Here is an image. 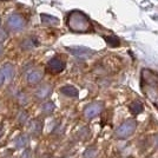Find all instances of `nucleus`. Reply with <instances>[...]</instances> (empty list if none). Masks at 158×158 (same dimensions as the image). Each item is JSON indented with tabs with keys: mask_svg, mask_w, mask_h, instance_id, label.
Wrapping results in <instances>:
<instances>
[{
	"mask_svg": "<svg viewBox=\"0 0 158 158\" xmlns=\"http://www.w3.org/2000/svg\"><path fill=\"white\" fill-rule=\"evenodd\" d=\"M67 26L73 32H87L91 31L92 26L90 19L79 11H73L67 17Z\"/></svg>",
	"mask_w": 158,
	"mask_h": 158,
	"instance_id": "nucleus-1",
	"label": "nucleus"
},
{
	"mask_svg": "<svg viewBox=\"0 0 158 158\" xmlns=\"http://www.w3.org/2000/svg\"><path fill=\"white\" fill-rule=\"evenodd\" d=\"M137 129V122L135 119H127L123 122L114 131V137L117 139H126L132 136Z\"/></svg>",
	"mask_w": 158,
	"mask_h": 158,
	"instance_id": "nucleus-2",
	"label": "nucleus"
},
{
	"mask_svg": "<svg viewBox=\"0 0 158 158\" xmlns=\"http://www.w3.org/2000/svg\"><path fill=\"white\" fill-rule=\"evenodd\" d=\"M7 26L11 31H20L25 26V19L20 14H11L7 19Z\"/></svg>",
	"mask_w": 158,
	"mask_h": 158,
	"instance_id": "nucleus-3",
	"label": "nucleus"
},
{
	"mask_svg": "<svg viewBox=\"0 0 158 158\" xmlns=\"http://www.w3.org/2000/svg\"><path fill=\"white\" fill-rule=\"evenodd\" d=\"M46 67L48 70V72L56 74V73H60L65 69V63L61 59H59V58H52L47 63Z\"/></svg>",
	"mask_w": 158,
	"mask_h": 158,
	"instance_id": "nucleus-4",
	"label": "nucleus"
},
{
	"mask_svg": "<svg viewBox=\"0 0 158 158\" xmlns=\"http://www.w3.org/2000/svg\"><path fill=\"white\" fill-rule=\"evenodd\" d=\"M100 112H102V104L93 103V104H90L89 106H86V109L84 110V116L87 119H92L96 116H98Z\"/></svg>",
	"mask_w": 158,
	"mask_h": 158,
	"instance_id": "nucleus-5",
	"label": "nucleus"
},
{
	"mask_svg": "<svg viewBox=\"0 0 158 158\" xmlns=\"http://www.w3.org/2000/svg\"><path fill=\"white\" fill-rule=\"evenodd\" d=\"M26 79L28 84H37L43 79V71L39 69L38 70H32V71L28 72Z\"/></svg>",
	"mask_w": 158,
	"mask_h": 158,
	"instance_id": "nucleus-6",
	"label": "nucleus"
},
{
	"mask_svg": "<svg viewBox=\"0 0 158 158\" xmlns=\"http://www.w3.org/2000/svg\"><path fill=\"white\" fill-rule=\"evenodd\" d=\"M43 130V123L38 119H33L28 124V132L33 136H38Z\"/></svg>",
	"mask_w": 158,
	"mask_h": 158,
	"instance_id": "nucleus-7",
	"label": "nucleus"
},
{
	"mask_svg": "<svg viewBox=\"0 0 158 158\" xmlns=\"http://www.w3.org/2000/svg\"><path fill=\"white\" fill-rule=\"evenodd\" d=\"M28 143H30L28 136L27 135H20L14 140V148L18 149V150H23L28 145Z\"/></svg>",
	"mask_w": 158,
	"mask_h": 158,
	"instance_id": "nucleus-8",
	"label": "nucleus"
},
{
	"mask_svg": "<svg viewBox=\"0 0 158 158\" xmlns=\"http://www.w3.org/2000/svg\"><path fill=\"white\" fill-rule=\"evenodd\" d=\"M51 86L50 85H43L40 86L39 89L35 91V97L38 99H45L47 98L48 96H50V93H51Z\"/></svg>",
	"mask_w": 158,
	"mask_h": 158,
	"instance_id": "nucleus-9",
	"label": "nucleus"
},
{
	"mask_svg": "<svg viewBox=\"0 0 158 158\" xmlns=\"http://www.w3.org/2000/svg\"><path fill=\"white\" fill-rule=\"evenodd\" d=\"M1 72H2V76L6 80H12L14 77V67L12 64H6V65L2 66L1 69Z\"/></svg>",
	"mask_w": 158,
	"mask_h": 158,
	"instance_id": "nucleus-10",
	"label": "nucleus"
},
{
	"mask_svg": "<svg viewBox=\"0 0 158 158\" xmlns=\"http://www.w3.org/2000/svg\"><path fill=\"white\" fill-rule=\"evenodd\" d=\"M60 92L63 93V94H65V96H67V97H71V98L78 96V90L74 86H71V85L63 86L60 89Z\"/></svg>",
	"mask_w": 158,
	"mask_h": 158,
	"instance_id": "nucleus-11",
	"label": "nucleus"
},
{
	"mask_svg": "<svg viewBox=\"0 0 158 158\" xmlns=\"http://www.w3.org/2000/svg\"><path fill=\"white\" fill-rule=\"evenodd\" d=\"M38 45H39L38 40L35 39V38H33V37L27 38V39L21 41V48H23V50H31V48L38 46Z\"/></svg>",
	"mask_w": 158,
	"mask_h": 158,
	"instance_id": "nucleus-12",
	"label": "nucleus"
},
{
	"mask_svg": "<svg viewBox=\"0 0 158 158\" xmlns=\"http://www.w3.org/2000/svg\"><path fill=\"white\" fill-rule=\"evenodd\" d=\"M41 21L45 24V25H58V19L54 18V17H51V15H47V14H41Z\"/></svg>",
	"mask_w": 158,
	"mask_h": 158,
	"instance_id": "nucleus-13",
	"label": "nucleus"
},
{
	"mask_svg": "<svg viewBox=\"0 0 158 158\" xmlns=\"http://www.w3.org/2000/svg\"><path fill=\"white\" fill-rule=\"evenodd\" d=\"M130 110L133 114H139L140 112L143 111V104L138 102V100H136V102H133L131 105H130Z\"/></svg>",
	"mask_w": 158,
	"mask_h": 158,
	"instance_id": "nucleus-14",
	"label": "nucleus"
},
{
	"mask_svg": "<svg viewBox=\"0 0 158 158\" xmlns=\"http://www.w3.org/2000/svg\"><path fill=\"white\" fill-rule=\"evenodd\" d=\"M41 111L44 114H51L53 111H54V104L52 102H46L44 103L43 106H41Z\"/></svg>",
	"mask_w": 158,
	"mask_h": 158,
	"instance_id": "nucleus-15",
	"label": "nucleus"
},
{
	"mask_svg": "<svg viewBox=\"0 0 158 158\" xmlns=\"http://www.w3.org/2000/svg\"><path fill=\"white\" fill-rule=\"evenodd\" d=\"M98 156V150L96 148H89L84 152V158H97Z\"/></svg>",
	"mask_w": 158,
	"mask_h": 158,
	"instance_id": "nucleus-16",
	"label": "nucleus"
},
{
	"mask_svg": "<svg viewBox=\"0 0 158 158\" xmlns=\"http://www.w3.org/2000/svg\"><path fill=\"white\" fill-rule=\"evenodd\" d=\"M17 119H18V122H19L20 124H25L27 122V119H28V114H27L25 111H20L19 113H18Z\"/></svg>",
	"mask_w": 158,
	"mask_h": 158,
	"instance_id": "nucleus-17",
	"label": "nucleus"
},
{
	"mask_svg": "<svg viewBox=\"0 0 158 158\" xmlns=\"http://www.w3.org/2000/svg\"><path fill=\"white\" fill-rule=\"evenodd\" d=\"M18 102H19L20 105H26L27 103H28V97H27L26 93L19 92V94H18Z\"/></svg>",
	"mask_w": 158,
	"mask_h": 158,
	"instance_id": "nucleus-18",
	"label": "nucleus"
},
{
	"mask_svg": "<svg viewBox=\"0 0 158 158\" xmlns=\"http://www.w3.org/2000/svg\"><path fill=\"white\" fill-rule=\"evenodd\" d=\"M106 43L110 45V46H119V39L117 38V37H109V38H105Z\"/></svg>",
	"mask_w": 158,
	"mask_h": 158,
	"instance_id": "nucleus-19",
	"label": "nucleus"
},
{
	"mask_svg": "<svg viewBox=\"0 0 158 158\" xmlns=\"http://www.w3.org/2000/svg\"><path fill=\"white\" fill-rule=\"evenodd\" d=\"M78 135L81 139H86L87 137H89V135H90V131H89V129H87V127H83V129L79 131Z\"/></svg>",
	"mask_w": 158,
	"mask_h": 158,
	"instance_id": "nucleus-20",
	"label": "nucleus"
},
{
	"mask_svg": "<svg viewBox=\"0 0 158 158\" xmlns=\"http://www.w3.org/2000/svg\"><path fill=\"white\" fill-rule=\"evenodd\" d=\"M152 142H153V145H155L156 148H158V133L153 136V138H152Z\"/></svg>",
	"mask_w": 158,
	"mask_h": 158,
	"instance_id": "nucleus-21",
	"label": "nucleus"
},
{
	"mask_svg": "<svg viewBox=\"0 0 158 158\" xmlns=\"http://www.w3.org/2000/svg\"><path fill=\"white\" fill-rule=\"evenodd\" d=\"M4 81H5V78H4V76H2V72H1V70H0V86L4 84Z\"/></svg>",
	"mask_w": 158,
	"mask_h": 158,
	"instance_id": "nucleus-22",
	"label": "nucleus"
},
{
	"mask_svg": "<svg viewBox=\"0 0 158 158\" xmlns=\"http://www.w3.org/2000/svg\"><path fill=\"white\" fill-rule=\"evenodd\" d=\"M1 52H2V46H1V44H0V54H1Z\"/></svg>",
	"mask_w": 158,
	"mask_h": 158,
	"instance_id": "nucleus-23",
	"label": "nucleus"
}]
</instances>
